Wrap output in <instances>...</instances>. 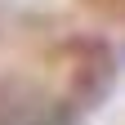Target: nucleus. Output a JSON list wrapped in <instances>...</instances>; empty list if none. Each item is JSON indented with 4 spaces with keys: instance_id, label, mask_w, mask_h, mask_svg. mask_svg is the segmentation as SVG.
<instances>
[{
    "instance_id": "obj_1",
    "label": "nucleus",
    "mask_w": 125,
    "mask_h": 125,
    "mask_svg": "<svg viewBox=\"0 0 125 125\" xmlns=\"http://www.w3.org/2000/svg\"><path fill=\"white\" fill-rule=\"evenodd\" d=\"M0 125H72V107L27 81H0Z\"/></svg>"
}]
</instances>
